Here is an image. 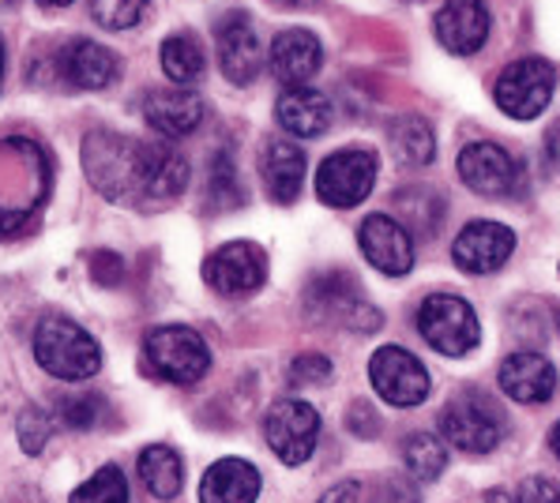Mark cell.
Wrapping results in <instances>:
<instances>
[{
    "label": "cell",
    "mask_w": 560,
    "mask_h": 503,
    "mask_svg": "<svg viewBox=\"0 0 560 503\" xmlns=\"http://www.w3.org/2000/svg\"><path fill=\"white\" fill-rule=\"evenodd\" d=\"M83 173L102 196L128 207H162L188 188L185 154L117 132H91L83 140Z\"/></svg>",
    "instance_id": "obj_1"
},
{
    "label": "cell",
    "mask_w": 560,
    "mask_h": 503,
    "mask_svg": "<svg viewBox=\"0 0 560 503\" xmlns=\"http://www.w3.org/2000/svg\"><path fill=\"white\" fill-rule=\"evenodd\" d=\"M49 162L38 143L4 140L0 143V237L27 225L34 207L46 199Z\"/></svg>",
    "instance_id": "obj_2"
},
{
    "label": "cell",
    "mask_w": 560,
    "mask_h": 503,
    "mask_svg": "<svg viewBox=\"0 0 560 503\" xmlns=\"http://www.w3.org/2000/svg\"><path fill=\"white\" fill-rule=\"evenodd\" d=\"M34 358L49 376L65 379V384L91 379L102 369L98 342L68 316H46L34 327Z\"/></svg>",
    "instance_id": "obj_3"
},
{
    "label": "cell",
    "mask_w": 560,
    "mask_h": 503,
    "mask_svg": "<svg viewBox=\"0 0 560 503\" xmlns=\"http://www.w3.org/2000/svg\"><path fill=\"white\" fill-rule=\"evenodd\" d=\"M441 432L452 447L467 451V455H489L504 444L508 418L493 395L486 391H459L441 410Z\"/></svg>",
    "instance_id": "obj_4"
},
{
    "label": "cell",
    "mask_w": 560,
    "mask_h": 503,
    "mask_svg": "<svg viewBox=\"0 0 560 503\" xmlns=\"http://www.w3.org/2000/svg\"><path fill=\"white\" fill-rule=\"evenodd\" d=\"M305 312L316 324L347 327V331H358V335H373V331H381V324H384L381 308L369 305L361 285L354 282V274H347V271L316 274L305 290Z\"/></svg>",
    "instance_id": "obj_5"
},
{
    "label": "cell",
    "mask_w": 560,
    "mask_h": 503,
    "mask_svg": "<svg viewBox=\"0 0 560 503\" xmlns=\"http://www.w3.org/2000/svg\"><path fill=\"white\" fill-rule=\"evenodd\" d=\"M143 369L174 387H192L211 372V350L192 327H154L143 338Z\"/></svg>",
    "instance_id": "obj_6"
},
{
    "label": "cell",
    "mask_w": 560,
    "mask_h": 503,
    "mask_svg": "<svg viewBox=\"0 0 560 503\" xmlns=\"http://www.w3.org/2000/svg\"><path fill=\"white\" fill-rule=\"evenodd\" d=\"M418 331L441 358H467L481 342V324L470 301L455 293H433L418 308Z\"/></svg>",
    "instance_id": "obj_7"
},
{
    "label": "cell",
    "mask_w": 560,
    "mask_h": 503,
    "mask_svg": "<svg viewBox=\"0 0 560 503\" xmlns=\"http://www.w3.org/2000/svg\"><path fill=\"white\" fill-rule=\"evenodd\" d=\"M557 91V68L541 57L512 60L493 83V98L504 117L512 120H534L549 109Z\"/></svg>",
    "instance_id": "obj_8"
},
{
    "label": "cell",
    "mask_w": 560,
    "mask_h": 503,
    "mask_svg": "<svg viewBox=\"0 0 560 503\" xmlns=\"http://www.w3.org/2000/svg\"><path fill=\"white\" fill-rule=\"evenodd\" d=\"M376 185V154L365 147H347V151L327 154L316 169V196L335 211L358 207Z\"/></svg>",
    "instance_id": "obj_9"
},
{
    "label": "cell",
    "mask_w": 560,
    "mask_h": 503,
    "mask_svg": "<svg viewBox=\"0 0 560 503\" xmlns=\"http://www.w3.org/2000/svg\"><path fill=\"white\" fill-rule=\"evenodd\" d=\"M264 436L282 466H301L313 458L316 440H320V413L301 398H282L267 410Z\"/></svg>",
    "instance_id": "obj_10"
},
{
    "label": "cell",
    "mask_w": 560,
    "mask_h": 503,
    "mask_svg": "<svg viewBox=\"0 0 560 503\" xmlns=\"http://www.w3.org/2000/svg\"><path fill=\"white\" fill-rule=\"evenodd\" d=\"M369 379H373L376 395L384 398L387 406H399V410H410V406H421L433 391V379H429L425 364L413 358L402 346H381L369 361Z\"/></svg>",
    "instance_id": "obj_11"
},
{
    "label": "cell",
    "mask_w": 560,
    "mask_h": 503,
    "mask_svg": "<svg viewBox=\"0 0 560 503\" xmlns=\"http://www.w3.org/2000/svg\"><path fill=\"white\" fill-rule=\"evenodd\" d=\"M203 279L222 297H248L267 282V256L253 241H230L203 264Z\"/></svg>",
    "instance_id": "obj_12"
},
{
    "label": "cell",
    "mask_w": 560,
    "mask_h": 503,
    "mask_svg": "<svg viewBox=\"0 0 560 503\" xmlns=\"http://www.w3.org/2000/svg\"><path fill=\"white\" fill-rule=\"evenodd\" d=\"M361 256L387 279H402L413 267V237L392 214H369L358 230Z\"/></svg>",
    "instance_id": "obj_13"
},
{
    "label": "cell",
    "mask_w": 560,
    "mask_h": 503,
    "mask_svg": "<svg viewBox=\"0 0 560 503\" xmlns=\"http://www.w3.org/2000/svg\"><path fill=\"white\" fill-rule=\"evenodd\" d=\"M459 177L478 196H512L520 185V162L501 143H470L459 151Z\"/></svg>",
    "instance_id": "obj_14"
},
{
    "label": "cell",
    "mask_w": 560,
    "mask_h": 503,
    "mask_svg": "<svg viewBox=\"0 0 560 503\" xmlns=\"http://www.w3.org/2000/svg\"><path fill=\"white\" fill-rule=\"evenodd\" d=\"M515 233L501 222H470L452 245V259L467 274H493L512 259Z\"/></svg>",
    "instance_id": "obj_15"
},
{
    "label": "cell",
    "mask_w": 560,
    "mask_h": 503,
    "mask_svg": "<svg viewBox=\"0 0 560 503\" xmlns=\"http://www.w3.org/2000/svg\"><path fill=\"white\" fill-rule=\"evenodd\" d=\"M214 46H219V68L230 83L248 86L256 75H260L264 46H260V34H256L253 20H248L245 12H234L219 23Z\"/></svg>",
    "instance_id": "obj_16"
},
{
    "label": "cell",
    "mask_w": 560,
    "mask_h": 503,
    "mask_svg": "<svg viewBox=\"0 0 560 503\" xmlns=\"http://www.w3.org/2000/svg\"><path fill=\"white\" fill-rule=\"evenodd\" d=\"M497 384L512 402L523 406H541L557 395V369L546 353L534 350H515L508 353L501 372H497Z\"/></svg>",
    "instance_id": "obj_17"
},
{
    "label": "cell",
    "mask_w": 560,
    "mask_h": 503,
    "mask_svg": "<svg viewBox=\"0 0 560 503\" xmlns=\"http://www.w3.org/2000/svg\"><path fill=\"white\" fill-rule=\"evenodd\" d=\"M436 38L447 54L470 57L486 46L489 38V8L486 0H444V8L433 20Z\"/></svg>",
    "instance_id": "obj_18"
},
{
    "label": "cell",
    "mask_w": 560,
    "mask_h": 503,
    "mask_svg": "<svg viewBox=\"0 0 560 503\" xmlns=\"http://www.w3.org/2000/svg\"><path fill=\"white\" fill-rule=\"evenodd\" d=\"M143 117H148L154 132L180 140V136H192L203 125V98L196 91H180V86L151 91L143 98Z\"/></svg>",
    "instance_id": "obj_19"
},
{
    "label": "cell",
    "mask_w": 560,
    "mask_h": 503,
    "mask_svg": "<svg viewBox=\"0 0 560 503\" xmlns=\"http://www.w3.org/2000/svg\"><path fill=\"white\" fill-rule=\"evenodd\" d=\"M320 65H324V46L313 31H282L271 42V72L279 83L305 86L320 72Z\"/></svg>",
    "instance_id": "obj_20"
},
{
    "label": "cell",
    "mask_w": 560,
    "mask_h": 503,
    "mask_svg": "<svg viewBox=\"0 0 560 503\" xmlns=\"http://www.w3.org/2000/svg\"><path fill=\"white\" fill-rule=\"evenodd\" d=\"M60 65V75L75 86V91H102L117 80V57L109 54L106 46L98 42H88V38H75L60 49L57 57Z\"/></svg>",
    "instance_id": "obj_21"
},
{
    "label": "cell",
    "mask_w": 560,
    "mask_h": 503,
    "mask_svg": "<svg viewBox=\"0 0 560 503\" xmlns=\"http://www.w3.org/2000/svg\"><path fill=\"white\" fill-rule=\"evenodd\" d=\"M260 177L275 203H294L305 185V151L290 140H271L260 154Z\"/></svg>",
    "instance_id": "obj_22"
},
{
    "label": "cell",
    "mask_w": 560,
    "mask_h": 503,
    "mask_svg": "<svg viewBox=\"0 0 560 503\" xmlns=\"http://www.w3.org/2000/svg\"><path fill=\"white\" fill-rule=\"evenodd\" d=\"M275 117H279L282 132L298 136V140H316L331 128V102L313 86H290L275 106Z\"/></svg>",
    "instance_id": "obj_23"
},
{
    "label": "cell",
    "mask_w": 560,
    "mask_h": 503,
    "mask_svg": "<svg viewBox=\"0 0 560 503\" xmlns=\"http://www.w3.org/2000/svg\"><path fill=\"white\" fill-rule=\"evenodd\" d=\"M260 470L245 458H219L207 466L200 481V503H256L260 496Z\"/></svg>",
    "instance_id": "obj_24"
},
{
    "label": "cell",
    "mask_w": 560,
    "mask_h": 503,
    "mask_svg": "<svg viewBox=\"0 0 560 503\" xmlns=\"http://www.w3.org/2000/svg\"><path fill=\"white\" fill-rule=\"evenodd\" d=\"M136 470H140L143 489L151 492L154 500H174L180 489H185V463L174 447L166 444H151L140 451L136 458Z\"/></svg>",
    "instance_id": "obj_25"
},
{
    "label": "cell",
    "mask_w": 560,
    "mask_h": 503,
    "mask_svg": "<svg viewBox=\"0 0 560 503\" xmlns=\"http://www.w3.org/2000/svg\"><path fill=\"white\" fill-rule=\"evenodd\" d=\"M387 140H392V151L402 166H429L436 154V136L433 125L418 113H407V117H395L392 128H387Z\"/></svg>",
    "instance_id": "obj_26"
},
{
    "label": "cell",
    "mask_w": 560,
    "mask_h": 503,
    "mask_svg": "<svg viewBox=\"0 0 560 503\" xmlns=\"http://www.w3.org/2000/svg\"><path fill=\"white\" fill-rule=\"evenodd\" d=\"M395 207H399V214H402L399 225L407 233L413 230V233H421V237H429V233H436L444 222V199L425 185L402 188V192L395 196Z\"/></svg>",
    "instance_id": "obj_27"
},
{
    "label": "cell",
    "mask_w": 560,
    "mask_h": 503,
    "mask_svg": "<svg viewBox=\"0 0 560 503\" xmlns=\"http://www.w3.org/2000/svg\"><path fill=\"white\" fill-rule=\"evenodd\" d=\"M402 463L413 481H436L447 470V447L433 432H413L402 440Z\"/></svg>",
    "instance_id": "obj_28"
},
{
    "label": "cell",
    "mask_w": 560,
    "mask_h": 503,
    "mask_svg": "<svg viewBox=\"0 0 560 503\" xmlns=\"http://www.w3.org/2000/svg\"><path fill=\"white\" fill-rule=\"evenodd\" d=\"M109 418H114V406L94 391L65 395V398H57V406H54V421L68 424V429H80V432L102 429V424H109Z\"/></svg>",
    "instance_id": "obj_29"
},
{
    "label": "cell",
    "mask_w": 560,
    "mask_h": 503,
    "mask_svg": "<svg viewBox=\"0 0 560 503\" xmlns=\"http://www.w3.org/2000/svg\"><path fill=\"white\" fill-rule=\"evenodd\" d=\"M162 68L177 86L196 83L203 75V46L192 34H170L166 46H162Z\"/></svg>",
    "instance_id": "obj_30"
},
{
    "label": "cell",
    "mask_w": 560,
    "mask_h": 503,
    "mask_svg": "<svg viewBox=\"0 0 560 503\" xmlns=\"http://www.w3.org/2000/svg\"><path fill=\"white\" fill-rule=\"evenodd\" d=\"M68 503H128V481L117 466H102L98 473L88 477L80 489L68 496Z\"/></svg>",
    "instance_id": "obj_31"
},
{
    "label": "cell",
    "mask_w": 560,
    "mask_h": 503,
    "mask_svg": "<svg viewBox=\"0 0 560 503\" xmlns=\"http://www.w3.org/2000/svg\"><path fill=\"white\" fill-rule=\"evenodd\" d=\"M207 196H211V203L219 207V211H226V207H237L241 199V180H237V166L234 159H230L226 151L214 154L211 162V185H207Z\"/></svg>",
    "instance_id": "obj_32"
},
{
    "label": "cell",
    "mask_w": 560,
    "mask_h": 503,
    "mask_svg": "<svg viewBox=\"0 0 560 503\" xmlns=\"http://www.w3.org/2000/svg\"><path fill=\"white\" fill-rule=\"evenodd\" d=\"M148 0H91V15L106 31H128L143 20Z\"/></svg>",
    "instance_id": "obj_33"
},
{
    "label": "cell",
    "mask_w": 560,
    "mask_h": 503,
    "mask_svg": "<svg viewBox=\"0 0 560 503\" xmlns=\"http://www.w3.org/2000/svg\"><path fill=\"white\" fill-rule=\"evenodd\" d=\"M57 421L49 418L46 410H38V406H27V410L20 413V447L27 451V455H38L42 447L49 444V436H54Z\"/></svg>",
    "instance_id": "obj_34"
},
{
    "label": "cell",
    "mask_w": 560,
    "mask_h": 503,
    "mask_svg": "<svg viewBox=\"0 0 560 503\" xmlns=\"http://www.w3.org/2000/svg\"><path fill=\"white\" fill-rule=\"evenodd\" d=\"M331 379V361L324 353H298L290 361V384L294 387H324Z\"/></svg>",
    "instance_id": "obj_35"
},
{
    "label": "cell",
    "mask_w": 560,
    "mask_h": 503,
    "mask_svg": "<svg viewBox=\"0 0 560 503\" xmlns=\"http://www.w3.org/2000/svg\"><path fill=\"white\" fill-rule=\"evenodd\" d=\"M515 503H560V484L549 477H527L515 492Z\"/></svg>",
    "instance_id": "obj_36"
},
{
    "label": "cell",
    "mask_w": 560,
    "mask_h": 503,
    "mask_svg": "<svg viewBox=\"0 0 560 503\" xmlns=\"http://www.w3.org/2000/svg\"><path fill=\"white\" fill-rule=\"evenodd\" d=\"M91 274L102 285H117L120 279H125V264H120V256H114V252H94V256H91Z\"/></svg>",
    "instance_id": "obj_37"
},
{
    "label": "cell",
    "mask_w": 560,
    "mask_h": 503,
    "mask_svg": "<svg viewBox=\"0 0 560 503\" xmlns=\"http://www.w3.org/2000/svg\"><path fill=\"white\" fill-rule=\"evenodd\" d=\"M347 424H350V432H354V436H361V440H369V436H376V432H381L376 410H373V406H365V402H354V406H350Z\"/></svg>",
    "instance_id": "obj_38"
},
{
    "label": "cell",
    "mask_w": 560,
    "mask_h": 503,
    "mask_svg": "<svg viewBox=\"0 0 560 503\" xmlns=\"http://www.w3.org/2000/svg\"><path fill=\"white\" fill-rule=\"evenodd\" d=\"M361 500H365V484L361 481H342L320 496V503H361Z\"/></svg>",
    "instance_id": "obj_39"
},
{
    "label": "cell",
    "mask_w": 560,
    "mask_h": 503,
    "mask_svg": "<svg viewBox=\"0 0 560 503\" xmlns=\"http://www.w3.org/2000/svg\"><path fill=\"white\" fill-rule=\"evenodd\" d=\"M549 451H553V455L560 458V421L553 424V432H549Z\"/></svg>",
    "instance_id": "obj_40"
},
{
    "label": "cell",
    "mask_w": 560,
    "mask_h": 503,
    "mask_svg": "<svg viewBox=\"0 0 560 503\" xmlns=\"http://www.w3.org/2000/svg\"><path fill=\"white\" fill-rule=\"evenodd\" d=\"M38 4H42V8H68L72 0H38Z\"/></svg>",
    "instance_id": "obj_41"
},
{
    "label": "cell",
    "mask_w": 560,
    "mask_h": 503,
    "mask_svg": "<svg viewBox=\"0 0 560 503\" xmlns=\"http://www.w3.org/2000/svg\"><path fill=\"white\" fill-rule=\"evenodd\" d=\"M279 4H290V8H308V4H316V0H279Z\"/></svg>",
    "instance_id": "obj_42"
},
{
    "label": "cell",
    "mask_w": 560,
    "mask_h": 503,
    "mask_svg": "<svg viewBox=\"0 0 560 503\" xmlns=\"http://www.w3.org/2000/svg\"><path fill=\"white\" fill-rule=\"evenodd\" d=\"M0 86H4V42H0Z\"/></svg>",
    "instance_id": "obj_43"
},
{
    "label": "cell",
    "mask_w": 560,
    "mask_h": 503,
    "mask_svg": "<svg viewBox=\"0 0 560 503\" xmlns=\"http://www.w3.org/2000/svg\"><path fill=\"white\" fill-rule=\"evenodd\" d=\"M15 4V0H0V8H12Z\"/></svg>",
    "instance_id": "obj_44"
},
{
    "label": "cell",
    "mask_w": 560,
    "mask_h": 503,
    "mask_svg": "<svg viewBox=\"0 0 560 503\" xmlns=\"http://www.w3.org/2000/svg\"><path fill=\"white\" fill-rule=\"evenodd\" d=\"M557 319H560V308H557Z\"/></svg>",
    "instance_id": "obj_45"
}]
</instances>
